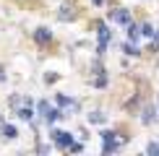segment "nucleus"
Listing matches in <instances>:
<instances>
[{
  "mask_svg": "<svg viewBox=\"0 0 159 156\" xmlns=\"http://www.w3.org/2000/svg\"><path fill=\"white\" fill-rule=\"evenodd\" d=\"M50 138H52V143H55L57 148H68L70 143H73V135H70V133H65V130H52V133H50Z\"/></svg>",
  "mask_w": 159,
  "mask_h": 156,
  "instance_id": "nucleus-1",
  "label": "nucleus"
},
{
  "mask_svg": "<svg viewBox=\"0 0 159 156\" xmlns=\"http://www.w3.org/2000/svg\"><path fill=\"white\" fill-rule=\"evenodd\" d=\"M102 141H104V146H102L104 154H112V151L120 148V143L115 141V133H112V130H104V133H102Z\"/></svg>",
  "mask_w": 159,
  "mask_h": 156,
  "instance_id": "nucleus-2",
  "label": "nucleus"
},
{
  "mask_svg": "<svg viewBox=\"0 0 159 156\" xmlns=\"http://www.w3.org/2000/svg\"><path fill=\"white\" fill-rule=\"evenodd\" d=\"M107 42H110V29L107 26H99V34H97V52L99 55L107 52Z\"/></svg>",
  "mask_w": 159,
  "mask_h": 156,
  "instance_id": "nucleus-3",
  "label": "nucleus"
},
{
  "mask_svg": "<svg viewBox=\"0 0 159 156\" xmlns=\"http://www.w3.org/2000/svg\"><path fill=\"white\" fill-rule=\"evenodd\" d=\"M110 16H112V21H117V24H123V26H128V24H130V13L125 11V8H117V11H112Z\"/></svg>",
  "mask_w": 159,
  "mask_h": 156,
  "instance_id": "nucleus-4",
  "label": "nucleus"
},
{
  "mask_svg": "<svg viewBox=\"0 0 159 156\" xmlns=\"http://www.w3.org/2000/svg\"><path fill=\"white\" fill-rule=\"evenodd\" d=\"M57 18H60V21H73V18H76V13H73V8H70L68 3H65L63 8H60V13H57Z\"/></svg>",
  "mask_w": 159,
  "mask_h": 156,
  "instance_id": "nucleus-5",
  "label": "nucleus"
},
{
  "mask_svg": "<svg viewBox=\"0 0 159 156\" xmlns=\"http://www.w3.org/2000/svg\"><path fill=\"white\" fill-rule=\"evenodd\" d=\"M141 120H143V125H151V122L157 120L154 109H151V107H146V109H143V115H141Z\"/></svg>",
  "mask_w": 159,
  "mask_h": 156,
  "instance_id": "nucleus-6",
  "label": "nucleus"
},
{
  "mask_svg": "<svg viewBox=\"0 0 159 156\" xmlns=\"http://www.w3.org/2000/svg\"><path fill=\"white\" fill-rule=\"evenodd\" d=\"M50 37H52V34H50V29H37V34H34V39H37V42H42V44H44V42H50Z\"/></svg>",
  "mask_w": 159,
  "mask_h": 156,
  "instance_id": "nucleus-7",
  "label": "nucleus"
},
{
  "mask_svg": "<svg viewBox=\"0 0 159 156\" xmlns=\"http://www.w3.org/2000/svg\"><path fill=\"white\" fill-rule=\"evenodd\" d=\"M57 107H78V104L73 102V99H68V96H63V94H57Z\"/></svg>",
  "mask_w": 159,
  "mask_h": 156,
  "instance_id": "nucleus-8",
  "label": "nucleus"
},
{
  "mask_svg": "<svg viewBox=\"0 0 159 156\" xmlns=\"http://www.w3.org/2000/svg\"><path fill=\"white\" fill-rule=\"evenodd\" d=\"M57 117H63L60 109H47V112H44V120H47V122H55Z\"/></svg>",
  "mask_w": 159,
  "mask_h": 156,
  "instance_id": "nucleus-9",
  "label": "nucleus"
},
{
  "mask_svg": "<svg viewBox=\"0 0 159 156\" xmlns=\"http://www.w3.org/2000/svg\"><path fill=\"white\" fill-rule=\"evenodd\" d=\"M3 135H5V138L11 141V138H16L18 133H16V128H13V125H3Z\"/></svg>",
  "mask_w": 159,
  "mask_h": 156,
  "instance_id": "nucleus-10",
  "label": "nucleus"
},
{
  "mask_svg": "<svg viewBox=\"0 0 159 156\" xmlns=\"http://www.w3.org/2000/svg\"><path fill=\"white\" fill-rule=\"evenodd\" d=\"M89 122H94V125H102V122H104V115H102V112H91V115H89Z\"/></svg>",
  "mask_w": 159,
  "mask_h": 156,
  "instance_id": "nucleus-11",
  "label": "nucleus"
},
{
  "mask_svg": "<svg viewBox=\"0 0 159 156\" xmlns=\"http://www.w3.org/2000/svg\"><path fill=\"white\" fill-rule=\"evenodd\" d=\"M138 34H143V37H154V29H151V24H141Z\"/></svg>",
  "mask_w": 159,
  "mask_h": 156,
  "instance_id": "nucleus-12",
  "label": "nucleus"
},
{
  "mask_svg": "<svg viewBox=\"0 0 159 156\" xmlns=\"http://www.w3.org/2000/svg\"><path fill=\"white\" fill-rule=\"evenodd\" d=\"M128 37H130V42H136V39L141 37V34H138V26H133V24H128Z\"/></svg>",
  "mask_w": 159,
  "mask_h": 156,
  "instance_id": "nucleus-13",
  "label": "nucleus"
},
{
  "mask_svg": "<svg viewBox=\"0 0 159 156\" xmlns=\"http://www.w3.org/2000/svg\"><path fill=\"white\" fill-rule=\"evenodd\" d=\"M123 52H125V55H138V50H136V44H133V42L123 44Z\"/></svg>",
  "mask_w": 159,
  "mask_h": 156,
  "instance_id": "nucleus-14",
  "label": "nucleus"
},
{
  "mask_svg": "<svg viewBox=\"0 0 159 156\" xmlns=\"http://www.w3.org/2000/svg\"><path fill=\"white\" fill-rule=\"evenodd\" d=\"M18 117H21V120H31V117H34V112H31L29 107H24V109H18Z\"/></svg>",
  "mask_w": 159,
  "mask_h": 156,
  "instance_id": "nucleus-15",
  "label": "nucleus"
},
{
  "mask_svg": "<svg viewBox=\"0 0 159 156\" xmlns=\"http://www.w3.org/2000/svg\"><path fill=\"white\" fill-rule=\"evenodd\" d=\"M68 151H73V154L84 151V143H70V146H68Z\"/></svg>",
  "mask_w": 159,
  "mask_h": 156,
  "instance_id": "nucleus-16",
  "label": "nucleus"
},
{
  "mask_svg": "<svg viewBox=\"0 0 159 156\" xmlns=\"http://www.w3.org/2000/svg\"><path fill=\"white\" fill-rule=\"evenodd\" d=\"M37 109H39V115H44V112L50 109V104H47V102H39V104H37Z\"/></svg>",
  "mask_w": 159,
  "mask_h": 156,
  "instance_id": "nucleus-17",
  "label": "nucleus"
},
{
  "mask_svg": "<svg viewBox=\"0 0 159 156\" xmlns=\"http://www.w3.org/2000/svg\"><path fill=\"white\" fill-rule=\"evenodd\" d=\"M149 154H151V156L159 154V143H149Z\"/></svg>",
  "mask_w": 159,
  "mask_h": 156,
  "instance_id": "nucleus-18",
  "label": "nucleus"
},
{
  "mask_svg": "<svg viewBox=\"0 0 159 156\" xmlns=\"http://www.w3.org/2000/svg\"><path fill=\"white\" fill-rule=\"evenodd\" d=\"M57 81V73H47V83H55Z\"/></svg>",
  "mask_w": 159,
  "mask_h": 156,
  "instance_id": "nucleus-19",
  "label": "nucleus"
},
{
  "mask_svg": "<svg viewBox=\"0 0 159 156\" xmlns=\"http://www.w3.org/2000/svg\"><path fill=\"white\" fill-rule=\"evenodd\" d=\"M91 3H94V5H102V3H104V0H91Z\"/></svg>",
  "mask_w": 159,
  "mask_h": 156,
  "instance_id": "nucleus-20",
  "label": "nucleus"
},
{
  "mask_svg": "<svg viewBox=\"0 0 159 156\" xmlns=\"http://www.w3.org/2000/svg\"><path fill=\"white\" fill-rule=\"evenodd\" d=\"M157 42H159V31H157Z\"/></svg>",
  "mask_w": 159,
  "mask_h": 156,
  "instance_id": "nucleus-21",
  "label": "nucleus"
}]
</instances>
